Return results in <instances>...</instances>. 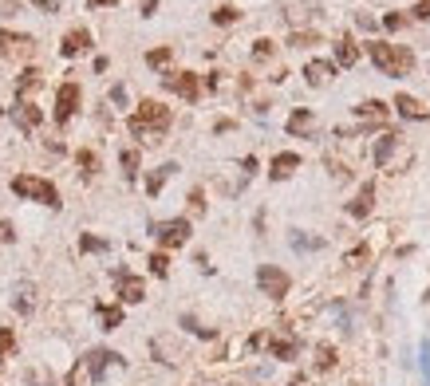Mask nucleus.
Returning <instances> with one entry per match:
<instances>
[{"label": "nucleus", "mask_w": 430, "mask_h": 386, "mask_svg": "<svg viewBox=\"0 0 430 386\" xmlns=\"http://www.w3.org/2000/svg\"><path fill=\"white\" fill-rule=\"evenodd\" d=\"M292 44H296V48H308V44H316V36H312V32H304V36H292Z\"/></svg>", "instance_id": "ea45409f"}, {"label": "nucleus", "mask_w": 430, "mask_h": 386, "mask_svg": "<svg viewBox=\"0 0 430 386\" xmlns=\"http://www.w3.org/2000/svg\"><path fill=\"white\" fill-rule=\"evenodd\" d=\"M123 169H126V178L138 174V150H123Z\"/></svg>", "instance_id": "c756f323"}, {"label": "nucleus", "mask_w": 430, "mask_h": 386, "mask_svg": "<svg viewBox=\"0 0 430 386\" xmlns=\"http://www.w3.org/2000/svg\"><path fill=\"white\" fill-rule=\"evenodd\" d=\"M13 347H16V335L8 331V327H4V331H0V362L13 355Z\"/></svg>", "instance_id": "a878e982"}, {"label": "nucleus", "mask_w": 430, "mask_h": 386, "mask_svg": "<svg viewBox=\"0 0 430 386\" xmlns=\"http://www.w3.org/2000/svg\"><path fill=\"white\" fill-rule=\"evenodd\" d=\"M316 119H312V110H296L292 119H288V134H312Z\"/></svg>", "instance_id": "412c9836"}, {"label": "nucleus", "mask_w": 430, "mask_h": 386, "mask_svg": "<svg viewBox=\"0 0 430 386\" xmlns=\"http://www.w3.org/2000/svg\"><path fill=\"white\" fill-rule=\"evenodd\" d=\"M395 138H399V134H383L379 138V146H375V162H379V166H387V158H391V150H395Z\"/></svg>", "instance_id": "5701e85b"}, {"label": "nucleus", "mask_w": 430, "mask_h": 386, "mask_svg": "<svg viewBox=\"0 0 430 386\" xmlns=\"http://www.w3.org/2000/svg\"><path fill=\"white\" fill-rule=\"evenodd\" d=\"M292 169H300V154H276L272 158V166H269V174L281 181V178H288Z\"/></svg>", "instance_id": "6ab92c4d"}, {"label": "nucleus", "mask_w": 430, "mask_h": 386, "mask_svg": "<svg viewBox=\"0 0 430 386\" xmlns=\"http://www.w3.org/2000/svg\"><path fill=\"white\" fill-rule=\"evenodd\" d=\"M292 244L296 249H320L324 241H320V237H304V233H292Z\"/></svg>", "instance_id": "2f4dec72"}, {"label": "nucleus", "mask_w": 430, "mask_h": 386, "mask_svg": "<svg viewBox=\"0 0 430 386\" xmlns=\"http://www.w3.org/2000/svg\"><path fill=\"white\" fill-rule=\"evenodd\" d=\"M13 119L20 122V131H36L44 115H40V107H32V103H16V107H13Z\"/></svg>", "instance_id": "4468645a"}, {"label": "nucleus", "mask_w": 430, "mask_h": 386, "mask_svg": "<svg viewBox=\"0 0 430 386\" xmlns=\"http://www.w3.org/2000/svg\"><path fill=\"white\" fill-rule=\"evenodd\" d=\"M253 56H257V60H269V56H272V44H269V40H257V44H253Z\"/></svg>", "instance_id": "72a5a7b5"}, {"label": "nucleus", "mask_w": 430, "mask_h": 386, "mask_svg": "<svg viewBox=\"0 0 430 386\" xmlns=\"http://www.w3.org/2000/svg\"><path fill=\"white\" fill-rule=\"evenodd\" d=\"M356 24H359V28H367V32H371V28H375V20H371V16H363V12H359V16H356Z\"/></svg>", "instance_id": "79ce46f5"}, {"label": "nucleus", "mask_w": 430, "mask_h": 386, "mask_svg": "<svg viewBox=\"0 0 430 386\" xmlns=\"http://www.w3.org/2000/svg\"><path fill=\"white\" fill-rule=\"evenodd\" d=\"M190 209H194V213H206V197H201V190L190 193Z\"/></svg>", "instance_id": "c9c22d12"}, {"label": "nucleus", "mask_w": 430, "mask_h": 386, "mask_svg": "<svg viewBox=\"0 0 430 386\" xmlns=\"http://www.w3.org/2000/svg\"><path fill=\"white\" fill-rule=\"evenodd\" d=\"M79 110V83H63L60 91H56V122H67Z\"/></svg>", "instance_id": "6e6552de"}, {"label": "nucleus", "mask_w": 430, "mask_h": 386, "mask_svg": "<svg viewBox=\"0 0 430 386\" xmlns=\"http://www.w3.org/2000/svg\"><path fill=\"white\" fill-rule=\"evenodd\" d=\"M154 237H158L166 249H178V244L190 241V221L178 217V221H162V225H154Z\"/></svg>", "instance_id": "423d86ee"}, {"label": "nucleus", "mask_w": 430, "mask_h": 386, "mask_svg": "<svg viewBox=\"0 0 430 386\" xmlns=\"http://www.w3.org/2000/svg\"><path fill=\"white\" fill-rule=\"evenodd\" d=\"M356 115L363 122H383L387 119V103H379V99H367V103H359L356 107Z\"/></svg>", "instance_id": "aec40b11"}, {"label": "nucleus", "mask_w": 430, "mask_h": 386, "mask_svg": "<svg viewBox=\"0 0 430 386\" xmlns=\"http://www.w3.org/2000/svg\"><path fill=\"white\" fill-rule=\"evenodd\" d=\"M237 16H241V12H237V8H229V4H225V8H217V12H213V24H233Z\"/></svg>", "instance_id": "7c9ffc66"}, {"label": "nucleus", "mask_w": 430, "mask_h": 386, "mask_svg": "<svg viewBox=\"0 0 430 386\" xmlns=\"http://www.w3.org/2000/svg\"><path fill=\"white\" fill-rule=\"evenodd\" d=\"M79 166H83V174H87V178H91V174H95V169H99V158L91 154V150H79Z\"/></svg>", "instance_id": "c85d7f7f"}, {"label": "nucleus", "mask_w": 430, "mask_h": 386, "mask_svg": "<svg viewBox=\"0 0 430 386\" xmlns=\"http://www.w3.org/2000/svg\"><path fill=\"white\" fill-rule=\"evenodd\" d=\"M91 4H95V8H99V4H115V0H91Z\"/></svg>", "instance_id": "a18cd8bd"}, {"label": "nucleus", "mask_w": 430, "mask_h": 386, "mask_svg": "<svg viewBox=\"0 0 430 386\" xmlns=\"http://www.w3.org/2000/svg\"><path fill=\"white\" fill-rule=\"evenodd\" d=\"M154 8H158V0H142V16H154Z\"/></svg>", "instance_id": "37998d69"}, {"label": "nucleus", "mask_w": 430, "mask_h": 386, "mask_svg": "<svg viewBox=\"0 0 430 386\" xmlns=\"http://www.w3.org/2000/svg\"><path fill=\"white\" fill-rule=\"evenodd\" d=\"M150 272H154V276H166V272H170V256L154 253V256H150Z\"/></svg>", "instance_id": "393cba45"}, {"label": "nucleus", "mask_w": 430, "mask_h": 386, "mask_svg": "<svg viewBox=\"0 0 430 386\" xmlns=\"http://www.w3.org/2000/svg\"><path fill=\"white\" fill-rule=\"evenodd\" d=\"M87 48H91V32H87V28L67 32V36H63V44H60V51L67 56V60H72V56H79V51H87Z\"/></svg>", "instance_id": "9b49d317"}, {"label": "nucleus", "mask_w": 430, "mask_h": 386, "mask_svg": "<svg viewBox=\"0 0 430 386\" xmlns=\"http://www.w3.org/2000/svg\"><path fill=\"white\" fill-rule=\"evenodd\" d=\"M13 241H16L13 225H8V221H0V244H13Z\"/></svg>", "instance_id": "4c0bfd02"}, {"label": "nucleus", "mask_w": 430, "mask_h": 386, "mask_svg": "<svg viewBox=\"0 0 430 386\" xmlns=\"http://www.w3.org/2000/svg\"><path fill=\"white\" fill-rule=\"evenodd\" d=\"M13 193L32 197V201H44V205H51V209H60V190H56L51 181H44V178H32V174L13 178Z\"/></svg>", "instance_id": "7ed1b4c3"}, {"label": "nucleus", "mask_w": 430, "mask_h": 386, "mask_svg": "<svg viewBox=\"0 0 430 386\" xmlns=\"http://www.w3.org/2000/svg\"><path fill=\"white\" fill-rule=\"evenodd\" d=\"M99 319H103V327L111 331V327L123 324V308H99Z\"/></svg>", "instance_id": "b1692460"}, {"label": "nucleus", "mask_w": 430, "mask_h": 386, "mask_svg": "<svg viewBox=\"0 0 430 386\" xmlns=\"http://www.w3.org/2000/svg\"><path fill=\"white\" fill-rule=\"evenodd\" d=\"M79 249H83V253H103V249H107V241H99V237H83V241H79Z\"/></svg>", "instance_id": "473e14b6"}, {"label": "nucleus", "mask_w": 430, "mask_h": 386, "mask_svg": "<svg viewBox=\"0 0 430 386\" xmlns=\"http://www.w3.org/2000/svg\"><path fill=\"white\" fill-rule=\"evenodd\" d=\"M170 107H162V103H154V99H147L142 107L131 115V134H138V138H147V134H162L166 126H170Z\"/></svg>", "instance_id": "f257e3e1"}, {"label": "nucleus", "mask_w": 430, "mask_h": 386, "mask_svg": "<svg viewBox=\"0 0 430 386\" xmlns=\"http://www.w3.org/2000/svg\"><path fill=\"white\" fill-rule=\"evenodd\" d=\"M0 51L8 60H28L36 51V44H32V36H20V32H0Z\"/></svg>", "instance_id": "0eeeda50"}, {"label": "nucleus", "mask_w": 430, "mask_h": 386, "mask_svg": "<svg viewBox=\"0 0 430 386\" xmlns=\"http://www.w3.org/2000/svg\"><path fill=\"white\" fill-rule=\"evenodd\" d=\"M371 209H375V185H371V181H367V185L359 190V197H356V201H352V205H347V213L363 221V217H367V213H371Z\"/></svg>", "instance_id": "ddd939ff"}, {"label": "nucleus", "mask_w": 430, "mask_h": 386, "mask_svg": "<svg viewBox=\"0 0 430 386\" xmlns=\"http://www.w3.org/2000/svg\"><path fill=\"white\" fill-rule=\"evenodd\" d=\"M316 367H320V371L336 367V351H332V347H320V351H316Z\"/></svg>", "instance_id": "cd10ccee"}, {"label": "nucleus", "mask_w": 430, "mask_h": 386, "mask_svg": "<svg viewBox=\"0 0 430 386\" xmlns=\"http://www.w3.org/2000/svg\"><path fill=\"white\" fill-rule=\"evenodd\" d=\"M40 83H44V75H40L36 67H28V72L16 79V99H20V103H28V95H32V91H40Z\"/></svg>", "instance_id": "dca6fc26"}, {"label": "nucleus", "mask_w": 430, "mask_h": 386, "mask_svg": "<svg viewBox=\"0 0 430 386\" xmlns=\"http://www.w3.org/2000/svg\"><path fill=\"white\" fill-rule=\"evenodd\" d=\"M383 24H387V28H395V32H399V28H403L406 20H403V16H395V12H391V16H383Z\"/></svg>", "instance_id": "58836bf2"}, {"label": "nucleus", "mask_w": 430, "mask_h": 386, "mask_svg": "<svg viewBox=\"0 0 430 386\" xmlns=\"http://www.w3.org/2000/svg\"><path fill=\"white\" fill-rule=\"evenodd\" d=\"M371 60H375V67H379L383 75H406L411 67H415V56H411V51L391 48V44H383V40L371 44Z\"/></svg>", "instance_id": "f03ea898"}, {"label": "nucleus", "mask_w": 430, "mask_h": 386, "mask_svg": "<svg viewBox=\"0 0 430 386\" xmlns=\"http://www.w3.org/2000/svg\"><path fill=\"white\" fill-rule=\"evenodd\" d=\"M111 362H119V355L115 351H91L79 367H75L72 374H67V386H79L83 378H103V371L111 367Z\"/></svg>", "instance_id": "20e7f679"}, {"label": "nucleus", "mask_w": 430, "mask_h": 386, "mask_svg": "<svg viewBox=\"0 0 430 386\" xmlns=\"http://www.w3.org/2000/svg\"><path fill=\"white\" fill-rule=\"evenodd\" d=\"M170 56H174L170 48H154V51L147 56V63H150V67H166V63H170Z\"/></svg>", "instance_id": "bb28decb"}, {"label": "nucleus", "mask_w": 430, "mask_h": 386, "mask_svg": "<svg viewBox=\"0 0 430 386\" xmlns=\"http://www.w3.org/2000/svg\"><path fill=\"white\" fill-rule=\"evenodd\" d=\"M174 174H178V166H174V162H166V166H158V169H154V174L147 178V193H150V197H158V193H162V185H166V181L174 178Z\"/></svg>", "instance_id": "a211bd4d"}, {"label": "nucleus", "mask_w": 430, "mask_h": 386, "mask_svg": "<svg viewBox=\"0 0 430 386\" xmlns=\"http://www.w3.org/2000/svg\"><path fill=\"white\" fill-rule=\"evenodd\" d=\"M304 75H308V83H312V87H324V83H328V79H332V75H336V63L312 60V63H308V67H304Z\"/></svg>", "instance_id": "2eb2a0df"}, {"label": "nucleus", "mask_w": 430, "mask_h": 386, "mask_svg": "<svg viewBox=\"0 0 430 386\" xmlns=\"http://www.w3.org/2000/svg\"><path fill=\"white\" fill-rule=\"evenodd\" d=\"M359 260H367V249H356V253H347V265H359Z\"/></svg>", "instance_id": "a19ab883"}, {"label": "nucleus", "mask_w": 430, "mask_h": 386, "mask_svg": "<svg viewBox=\"0 0 430 386\" xmlns=\"http://www.w3.org/2000/svg\"><path fill=\"white\" fill-rule=\"evenodd\" d=\"M269 351L276 355V359H296V343H292V339H272Z\"/></svg>", "instance_id": "4be33fe9"}, {"label": "nucleus", "mask_w": 430, "mask_h": 386, "mask_svg": "<svg viewBox=\"0 0 430 386\" xmlns=\"http://www.w3.org/2000/svg\"><path fill=\"white\" fill-rule=\"evenodd\" d=\"M115 284H119V300L123 303H142V296H147V288H142V280L131 276V272H115Z\"/></svg>", "instance_id": "9d476101"}, {"label": "nucleus", "mask_w": 430, "mask_h": 386, "mask_svg": "<svg viewBox=\"0 0 430 386\" xmlns=\"http://www.w3.org/2000/svg\"><path fill=\"white\" fill-rule=\"evenodd\" d=\"M257 284H261V292H265L269 300H284V296H288V288H292L288 272H281L276 265H261L257 268Z\"/></svg>", "instance_id": "39448f33"}, {"label": "nucleus", "mask_w": 430, "mask_h": 386, "mask_svg": "<svg viewBox=\"0 0 430 386\" xmlns=\"http://www.w3.org/2000/svg\"><path fill=\"white\" fill-rule=\"evenodd\" d=\"M20 312H32V288H20V300H16Z\"/></svg>", "instance_id": "e433bc0d"}, {"label": "nucleus", "mask_w": 430, "mask_h": 386, "mask_svg": "<svg viewBox=\"0 0 430 386\" xmlns=\"http://www.w3.org/2000/svg\"><path fill=\"white\" fill-rule=\"evenodd\" d=\"M422 359H427V378H430V343L422 347Z\"/></svg>", "instance_id": "c03bdc74"}, {"label": "nucleus", "mask_w": 430, "mask_h": 386, "mask_svg": "<svg viewBox=\"0 0 430 386\" xmlns=\"http://www.w3.org/2000/svg\"><path fill=\"white\" fill-rule=\"evenodd\" d=\"M356 60H359L356 40H352V36H340V40H336V67H356Z\"/></svg>", "instance_id": "f8f14e48"}, {"label": "nucleus", "mask_w": 430, "mask_h": 386, "mask_svg": "<svg viewBox=\"0 0 430 386\" xmlns=\"http://www.w3.org/2000/svg\"><path fill=\"white\" fill-rule=\"evenodd\" d=\"M411 16L415 20H430V0H418L415 8H411Z\"/></svg>", "instance_id": "f704fd0d"}, {"label": "nucleus", "mask_w": 430, "mask_h": 386, "mask_svg": "<svg viewBox=\"0 0 430 386\" xmlns=\"http://www.w3.org/2000/svg\"><path fill=\"white\" fill-rule=\"evenodd\" d=\"M162 83L170 87L174 95H182L185 103H194V99H197V91H201V87H197V75H194V72H178V75H166Z\"/></svg>", "instance_id": "1a4fd4ad"}, {"label": "nucleus", "mask_w": 430, "mask_h": 386, "mask_svg": "<svg viewBox=\"0 0 430 386\" xmlns=\"http://www.w3.org/2000/svg\"><path fill=\"white\" fill-rule=\"evenodd\" d=\"M395 110H399L403 119H411V122H422V119H427V107H422L418 99H411V95H399V99H395Z\"/></svg>", "instance_id": "f3484780"}]
</instances>
